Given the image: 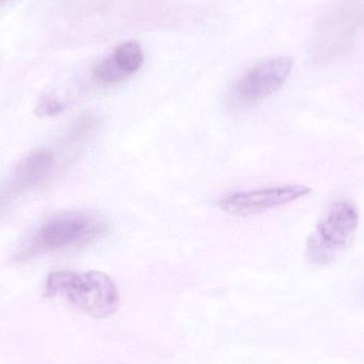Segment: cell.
Segmentation results:
<instances>
[{
    "label": "cell",
    "mask_w": 364,
    "mask_h": 364,
    "mask_svg": "<svg viewBox=\"0 0 364 364\" xmlns=\"http://www.w3.org/2000/svg\"><path fill=\"white\" fill-rule=\"evenodd\" d=\"M94 126V119L89 115L80 117L78 121L75 123L74 127L72 128V134L75 138L83 136L87 134L89 130H91Z\"/></svg>",
    "instance_id": "cell-9"
},
{
    "label": "cell",
    "mask_w": 364,
    "mask_h": 364,
    "mask_svg": "<svg viewBox=\"0 0 364 364\" xmlns=\"http://www.w3.org/2000/svg\"><path fill=\"white\" fill-rule=\"evenodd\" d=\"M53 166L55 156L46 149L32 151L26 156L0 188V215L26 193L46 181Z\"/></svg>",
    "instance_id": "cell-6"
},
{
    "label": "cell",
    "mask_w": 364,
    "mask_h": 364,
    "mask_svg": "<svg viewBox=\"0 0 364 364\" xmlns=\"http://www.w3.org/2000/svg\"><path fill=\"white\" fill-rule=\"evenodd\" d=\"M358 223V211L350 201H335L308 237V260L314 265H326L335 260L352 241Z\"/></svg>",
    "instance_id": "cell-3"
},
{
    "label": "cell",
    "mask_w": 364,
    "mask_h": 364,
    "mask_svg": "<svg viewBox=\"0 0 364 364\" xmlns=\"http://www.w3.org/2000/svg\"><path fill=\"white\" fill-rule=\"evenodd\" d=\"M107 229L104 218L91 212H59L41 225L19 250L18 258L26 260L47 252L82 247L100 239Z\"/></svg>",
    "instance_id": "cell-2"
},
{
    "label": "cell",
    "mask_w": 364,
    "mask_h": 364,
    "mask_svg": "<svg viewBox=\"0 0 364 364\" xmlns=\"http://www.w3.org/2000/svg\"><path fill=\"white\" fill-rule=\"evenodd\" d=\"M143 63L142 47L136 41H129L119 45L112 55L96 66L94 77L105 85H114L136 74Z\"/></svg>",
    "instance_id": "cell-7"
},
{
    "label": "cell",
    "mask_w": 364,
    "mask_h": 364,
    "mask_svg": "<svg viewBox=\"0 0 364 364\" xmlns=\"http://www.w3.org/2000/svg\"><path fill=\"white\" fill-rule=\"evenodd\" d=\"M293 65L294 62L288 57L273 58L257 64L235 83L233 102L248 106L273 95L282 89Z\"/></svg>",
    "instance_id": "cell-4"
},
{
    "label": "cell",
    "mask_w": 364,
    "mask_h": 364,
    "mask_svg": "<svg viewBox=\"0 0 364 364\" xmlns=\"http://www.w3.org/2000/svg\"><path fill=\"white\" fill-rule=\"evenodd\" d=\"M310 192L311 188L301 184H287L247 192H237L223 198L220 201V207L232 215H256L297 200Z\"/></svg>",
    "instance_id": "cell-5"
},
{
    "label": "cell",
    "mask_w": 364,
    "mask_h": 364,
    "mask_svg": "<svg viewBox=\"0 0 364 364\" xmlns=\"http://www.w3.org/2000/svg\"><path fill=\"white\" fill-rule=\"evenodd\" d=\"M64 104L53 94H46L38 100L36 114L40 117H50L60 114L64 110Z\"/></svg>",
    "instance_id": "cell-8"
},
{
    "label": "cell",
    "mask_w": 364,
    "mask_h": 364,
    "mask_svg": "<svg viewBox=\"0 0 364 364\" xmlns=\"http://www.w3.org/2000/svg\"><path fill=\"white\" fill-rule=\"evenodd\" d=\"M45 294L61 297L97 320L110 318L121 305V295L114 280L100 271L53 272L47 277Z\"/></svg>",
    "instance_id": "cell-1"
}]
</instances>
